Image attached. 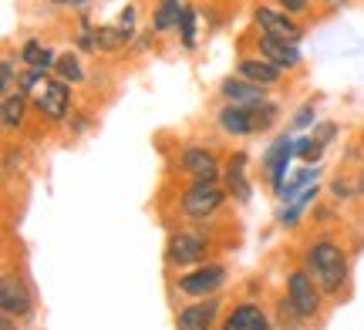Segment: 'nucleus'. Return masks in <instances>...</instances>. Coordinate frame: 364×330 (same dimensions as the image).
Returning <instances> with one entry per match:
<instances>
[{"label":"nucleus","instance_id":"1","mask_svg":"<svg viewBox=\"0 0 364 330\" xmlns=\"http://www.w3.org/2000/svg\"><path fill=\"white\" fill-rule=\"evenodd\" d=\"M304 270L314 277L321 293H338L348 280V250L331 243V239H317L311 250L304 253Z\"/></svg>","mask_w":364,"mask_h":330},{"label":"nucleus","instance_id":"2","mask_svg":"<svg viewBox=\"0 0 364 330\" xmlns=\"http://www.w3.org/2000/svg\"><path fill=\"white\" fill-rule=\"evenodd\" d=\"M226 202V189L216 179H193V185L182 192V216L186 219H209Z\"/></svg>","mask_w":364,"mask_h":330},{"label":"nucleus","instance_id":"3","mask_svg":"<svg viewBox=\"0 0 364 330\" xmlns=\"http://www.w3.org/2000/svg\"><path fill=\"white\" fill-rule=\"evenodd\" d=\"M31 101H34V108H38L44 119H51V121L68 119V111H71V92H68V81L44 78L38 88H34Z\"/></svg>","mask_w":364,"mask_h":330},{"label":"nucleus","instance_id":"4","mask_svg":"<svg viewBox=\"0 0 364 330\" xmlns=\"http://www.w3.org/2000/svg\"><path fill=\"white\" fill-rule=\"evenodd\" d=\"M287 297H290V304L297 307V314L304 320L321 314V287L314 283V277L307 270H294L287 277Z\"/></svg>","mask_w":364,"mask_h":330},{"label":"nucleus","instance_id":"5","mask_svg":"<svg viewBox=\"0 0 364 330\" xmlns=\"http://www.w3.org/2000/svg\"><path fill=\"white\" fill-rule=\"evenodd\" d=\"M223 283H226V270H223L220 263H206V266H199V270H193V273L179 277L176 290H179L182 297L203 300L206 293H216V290H220Z\"/></svg>","mask_w":364,"mask_h":330},{"label":"nucleus","instance_id":"6","mask_svg":"<svg viewBox=\"0 0 364 330\" xmlns=\"http://www.w3.org/2000/svg\"><path fill=\"white\" fill-rule=\"evenodd\" d=\"M209 253V239L199 233H172L169 246H166V260L172 266H193L203 263Z\"/></svg>","mask_w":364,"mask_h":330},{"label":"nucleus","instance_id":"7","mask_svg":"<svg viewBox=\"0 0 364 330\" xmlns=\"http://www.w3.org/2000/svg\"><path fill=\"white\" fill-rule=\"evenodd\" d=\"M253 24L260 27V34H267V38H280V40H290V44H297V40L304 38V31L290 21L287 11L257 7V11H253Z\"/></svg>","mask_w":364,"mask_h":330},{"label":"nucleus","instance_id":"8","mask_svg":"<svg viewBox=\"0 0 364 330\" xmlns=\"http://www.w3.org/2000/svg\"><path fill=\"white\" fill-rule=\"evenodd\" d=\"M216 314H220V297H209V300H199L193 307H182L176 314V330H213Z\"/></svg>","mask_w":364,"mask_h":330},{"label":"nucleus","instance_id":"9","mask_svg":"<svg viewBox=\"0 0 364 330\" xmlns=\"http://www.w3.org/2000/svg\"><path fill=\"white\" fill-rule=\"evenodd\" d=\"M290 155H294V142H290L287 135H280V138L267 148V155H263V162H260L263 172L270 175L273 192H277V196H280V189H284V175H287V162H290Z\"/></svg>","mask_w":364,"mask_h":330},{"label":"nucleus","instance_id":"10","mask_svg":"<svg viewBox=\"0 0 364 330\" xmlns=\"http://www.w3.org/2000/svg\"><path fill=\"white\" fill-rule=\"evenodd\" d=\"M0 307H4V314H7V317H27V314H31V307H34L27 287L17 277H11V273H7L4 283H0Z\"/></svg>","mask_w":364,"mask_h":330},{"label":"nucleus","instance_id":"11","mask_svg":"<svg viewBox=\"0 0 364 330\" xmlns=\"http://www.w3.org/2000/svg\"><path fill=\"white\" fill-rule=\"evenodd\" d=\"M220 330H270V317L257 304H236Z\"/></svg>","mask_w":364,"mask_h":330},{"label":"nucleus","instance_id":"12","mask_svg":"<svg viewBox=\"0 0 364 330\" xmlns=\"http://www.w3.org/2000/svg\"><path fill=\"white\" fill-rule=\"evenodd\" d=\"M220 94L230 101V105H257V101H267V88H260V84H253V81L247 78H226L220 84Z\"/></svg>","mask_w":364,"mask_h":330},{"label":"nucleus","instance_id":"13","mask_svg":"<svg viewBox=\"0 0 364 330\" xmlns=\"http://www.w3.org/2000/svg\"><path fill=\"white\" fill-rule=\"evenodd\" d=\"M260 57L273 61V65L280 67V71H287V67H297V65H300L297 44H290V40H280V38H267V34L260 38Z\"/></svg>","mask_w":364,"mask_h":330},{"label":"nucleus","instance_id":"14","mask_svg":"<svg viewBox=\"0 0 364 330\" xmlns=\"http://www.w3.org/2000/svg\"><path fill=\"white\" fill-rule=\"evenodd\" d=\"M220 128L226 135H253L257 132L253 108L250 105H223L220 108Z\"/></svg>","mask_w":364,"mask_h":330},{"label":"nucleus","instance_id":"15","mask_svg":"<svg viewBox=\"0 0 364 330\" xmlns=\"http://www.w3.org/2000/svg\"><path fill=\"white\" fill-rule=\"evenodd\" d=\"M236 75L253 81V84H260V88H273L280 81V67L273 61H267V57H243L240 67H236Z\"/></svg>","mask_w":364,"mask_h":330},{"label":"nucleus","instance_id":"16","mask_svg":"<svg viewBox=\"0 0 364 330\" xmlns=\"http://www.w3.org/2000/svg\"><path fill=\"white\" fill-rule=\"evenodd\" d=\"M182 172H189L193 179H216L220 175V162L209 148H186L182 152Z\"/></svg>","mask_w":364,"mask_h":330},{"label":"nucleus","instance_id":"17","mask_svg":"<svg viewBox=\"0 0 364 330\" xmlns=\"http://www.w3.org/2000/svg\"><path fill=\"white\" fill-rule=\"evenodd\" d=\"M27 115V92H11L4 94L0 101V121H4V132H17L24 125Z\"/></svg>","mask_w":364,"mask_h":330},{"label":"nucleus","instance_id":"18","mask_svg":"<svg viewBox=\"0 0 364 330\" xmlns=\"http://www.w3.org/2000/svg\"><path fill=\"white\" fill-rule=\"evenodd\" d=\"M182 13H186V4H182V0H159L156 13H152V31H156V34L179 31Z\"/></svg>","mask_w":364,"mask_h":330},{"label":"nucleus","instance_id":"19","mask_svg":"<svg viewBox=\"0 0 364 330\" xmlns=\"http://www.w3.org/2000/svg\"><path fill=\"white\" fill-rule=\"evenodd\" d=\"M129 38H132V24L118 21V24H108L95 31V48L98 51H118V48L129 44Z\"/></svg>","mask_w":364,"mask_h":330},{"label":"nucleus","instance_id":"20","mask_svg":"<svg viewBox=\"0 0 364 330\" xmlns=\"http://www.w3.org/2000/svg\"><path fill=\"white\" fill-rule=\"evenodd\" d=\"M226 185H230V192H233L240 202H247L250 199V179H247V152H236L233 162H230V169H226Z\"/></svg>","mask_w":364,"mask_h":330},{"label":"nucleus","instance_id":"21","mask_svg":"<svg viewBox=\"0 0 364 330\" xmlns=\"http://www.w3.org/2000/svg\"><path fill=\"white\" fill-rule=\"evenodd\" d=\"M21 61H24L27 67H38V71H48V67L58 65L54 51L48 48V44H41V40H27L24 51H21Z\"/></svg>","mask_w":364,"mask_h":330},{"label":"nucleus","instance_id":"22","mask_svg":"<svg viewBox=\"0 0 364 330\" xmlns=\"http://www.w3.org/2000/svg\"><path fill=\"white\" fill-rule=\"evenodd\" d=\"M317 175H321V169H317V165H307V169H300L297 175H294V179H290L284 189H280V199H297L300 192L307 189V185L317 182Z\"/></svg>","mask_w":364,"mask_h":330},{"label":"nucleus","instance_id":"23","mask_svg":"<svg viewBox=\"0 0 364 330\" xmlns=\"http://www.w3.org/2000/svg\"><path fill=\"white\" fill-rule=\"evenodd\" d=\"M54 75L61 81H68V84H81L85 81V71H81V61L75 57V54L68 51V54H61L58 57V65H54Z\"/></svg>","mask_w":364,"mask_h":330},{"label":"nucleus","instance_id":"24","mask_svg":"<svg viewBox=\"0 0 364 330\" xmlns=\"http://www.w3.org/2000/svg\"><path fill=\"white\" fill-rule=\"evenodd\" d=\"M324 152V142L321 138H297L294 142V155H300L304 162H317Z\"/></svg>","mask_w":364,"mask_h":330},{"label":"nucleus","instance_id":"25","mask_svg":"<svg viewBox=\"0 0 364 330\" xmlns=\"http://www.w3.org/2000/svg\"><path fill=\"white\" fill-rule=\"evenodd\" d=\"M253 108V121H257V132H267L273 121H277V105H270V101H257Z\"/></svg>","mask_w":364,"mask_h":330},{"label":"nucleus","instance_id":"26","mask_svg":"<svg viewBox=\"0 0 364 330\" xmlns=\"http://www.w3.org/2000/svg\"><path fill=\"white\" fill-rule=\"evenodd\" d=\"M179 34H182V48H189V51H193L196 48V11L193 7H186V13H182Z\"/></svg>","mask_w":364,"mask_h":330},{"label":"nucleus","instance_id":"27","mask_svg":"<svg viewBox=\"0 0 364 330\" xmlns=\"http://www.w3.org/2000/svg\"><path fill=\"white\" fill-rule=\"evenodd\" d=\"M11 84H14V61L4 57V65H0V88H4V94H11Z\"/></svg>","mask_w":364,"mask_h":330},{"label":"nucleus","instance_id":"28","mask_svg":"<svg viewBox=\"0 0 364 330\" xmlns=\"http://www.w3.org/2000/svg\"><path fill=\"white\" fill-rule=\"evenodd\" d=\"M277 7L287 13H307L311 11V0H277Z\"/></svg>","mask_w":364,"mask_h":330},{"label":"nucleus","instance_id":"29","mask_svg":"<svg viewBox=\"0 0 364 330\" xmlns=\"http://www.w3.org/2000/svg\"><path fill=\"white\" fill-rule=\"evenodd\" d=\"M311 121H314V105H304L297 115H294V128H307Z\"/></svg>","mask_w":364,"mask_h":330},{"label":"nucleus","instance_id":"30","mask_svg":"<svg viewBox=\"0 0 364 330\" xmlns=\"http://www.w3.org/2000/svg\"><path fill=\"white\" fill-rule=\"evenodd\" d=\"M300 212H304V206H297V202H294V206H287V209H280V223L294 226L300 219Z\"/></svg>","mask_w":364,"mask_h":330},{"label":"nucleus","instance_id":"31","mask_svg":"<svg viewBox=\"0 0 364 330\" xmlns=\"http://www.w3.org/2000/svg\"><path fill=\"white\" fill-rule=\"evenodd\" d=\"M334 196H341V199L351 196V189H348V182H344V179H338V182H334Z\"/></svg>","mask_w":364,"mask_h":330},{"label":"nucleus","instance_id":"32","mask_svg":"<svg viewBox=\"0 0 364 330\" xmlns=\"http://www.w3.org/2000/svg\"><path fill=\"white\" fill-rule=\"evenodd\" d=\"M4 330H14V317H7V314H4Z\"/></svg>","mask_w":364,"mask_h":330},{"label":"nucleus","instance_id":"33","mask_svg":"<svg viewBox=\"0 0 364 330\" xmlns=\"http://www.w3.org/2000/svg\"><path fill=\"white\" fill-rule=\"evenodd\" d=\"M358 192L364 196V169H361V179H358Z\"/></svg>","mask_w":364,"mask_h":330},{"label":"nucleus","instance_id":"34","mask_svg":"<svg viewBox=\"0 0 364 330\" xmlns=\"http://www.w3.org/2000/svg\"><path fill=\"white\" fill-rule=\"evenodd\" d=\"M54 4H88V0H54Z\"/></svg>","mask_w":364,"mask_h":330}]
</instances>
